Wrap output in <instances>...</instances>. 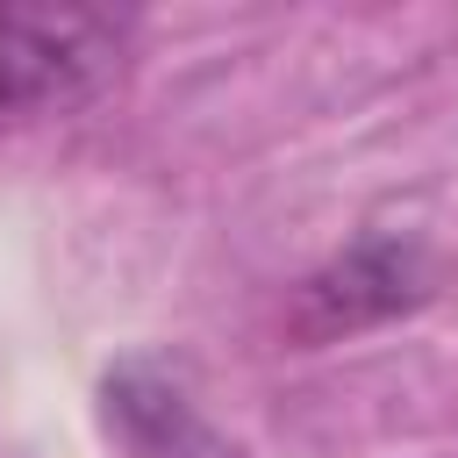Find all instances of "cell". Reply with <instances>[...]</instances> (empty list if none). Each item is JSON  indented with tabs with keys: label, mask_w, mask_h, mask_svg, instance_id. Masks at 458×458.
<instances>
[{
	"label": "cell",
	"mask_w": 458,
	"mask_h": 458,
	"mask_svg": "<svg viewBox=\"0 0 458 458\" xmlns=\"http://www.w3.org/2000/svg\"><path fill=\"white\" fill-rule=\"evenodd\" d=\"M129 72V14L0 0V129L93 107Z\"/></svg>",
	"instance_id": "1"
},
{
	"label": "cell",
	"mask_w": 458,
	"mask_h": 458,
	"mask_svg": "<svg viewBox=\"0 0 458 458\" xmlns=\"http://www.w3.org/2000/svg\"><path fill=\"white\" fill-rule=\"evenodd\" d=\"M429 301V258L408 236H358L351 250H336L322 272L301 279L293 293V329L308 344H336L358 329H379L408 308Z\"/></svg>",
	"instance_id": "2"
},
{
	"label": "cell",
	"mask_w": 458,
	"mask_h": 458,
	"mask_svg": "<svg viewBox=\"0 0 458 458\" xmlns=\"http://www.w3.org/2000/svg\"><path fill=\"white\" fill-rule=\"evenodd\" d=\"M100 437L114 458H243L165 358H122L100 379Z\"/></svg>",
	"instance_id": "3"
}]
</instances>
